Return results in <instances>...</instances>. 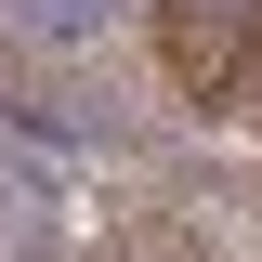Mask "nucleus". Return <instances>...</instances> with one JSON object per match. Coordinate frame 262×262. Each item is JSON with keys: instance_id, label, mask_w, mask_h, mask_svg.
I'll return each instance as SVG.
<instances>
[{"instance_id": "1", "label": "nucleus", "mask_w": 262, "mask_h": 262, "mask_svg": "<svg viewBox=\"0 0 262 262\" xmlns=\"http://www.w3.org/2000/svg\"><path fill=\"white\" fill-rule=\"evenodd\" d=\"M144 79L210 131L262 118V0H144Z\"/></svg>"}, {"instance_id": "2", "label": "nucleus", "mask_w": 262, "mask_h": 262, "mask_svg": "<svg viewBox=\"0 0 262 262\" xmlns=\"http://www.w3.org/2000/svg\"><path fill=\"white\" fill-rule=\"evenodd\" d=\"M0 262H79V223L53 196H27L13 170H0Z\"/></svg>"}]
</instances>
